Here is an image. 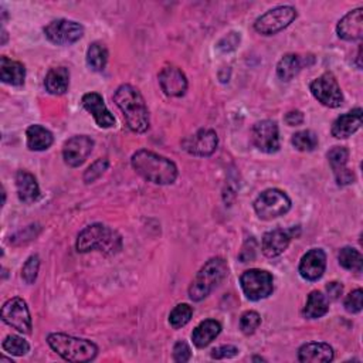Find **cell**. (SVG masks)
Masks as SVG:
<instances>
[{"label": "cell", "instance_id": "24", "mask_svg": "<svg viewBox=\"0 0 363 363\" xmlns=\"http://www.w3.org/2000/svg\"><path fill=\"white\" fill-rule=\"evenodd\" d=\"M0 78L5 84L22 87L26 78V67L23 63L10 60L9 57L3 56L0 59Z\"/></svg>", "mask_w": 363, "mask_h": 363}, {"label": "cell", "instance_id": "23", "mask_svg": "<svg viewBox=\"0 0 363 363\" xmlns=\"http://www.w3.org/2000/svg\"><path fill=\"white\" fill-rule=\"evenodd\" d=\"M222 332V325L215 320H206L200 322L192 332V341L196 348L203 349L209 346Z\"/></svg>", "mask_w": 363, "mask_h": 363}, {"label": "cell", "instance_id": "26", "mask_svg": "<svg viewBox=\"0 0 363 363\" xmlns=\"http://www.w3.org/2000/svg\"><path fill=\"white\" fill-rule=\"evenodd\" d=\"M329 311V298L321 291H313L308 295L304 308V317L308 320H318Z\"/></svg>", "mask_w": 363, "mask_h": 363}, {"label": "cell", "instance_id": "32", "mask_svg": "<svg viewBox=\"0 0 363 363\" xmlns=\"http://www.w3.org/2000/svg\"><path fill=\"white\" fill-rule=\"evenodd\" d=\"M291 142L301 152H313L318 146V136L314 131H299L292 135Z\"/></svg>", "mask_w": 363, "mask_h": 363}, {"label": "cell", "instance_id": "25", "mask_svg": "<svg viewBox=\"0 0 363 363\" xmlns=\"http://www.w3.org/2000/svg\"><path fill=\"white\" fill-rule=\"evenodd\" d=\"M44 85L48 94L63 95L69 91L70 87V71L66 67L51 69L44 80Z\"/></svg>", "mask_w": 363, "mask_h": 363}, {"label": "cell", "instance_id": "34", "mask_svg": "<svg viewBox=\"0 0 363 363\" xmlns=\"http://www.w3.org/2000/svg\"><path fill=\"white\" fill-rule=\"evenodd\" d=\"M328 161L332 166L334 173L338 171H342L346 168L348 159H349V150L345 146H334L328 153Z\"/></svg>", "mask_w": 363, "mask_h": 363}, {"label": "cell", "instance_id": "13", "mask_svg": "<svg viewBox=\"0 0 363 363\" xmlns=\"http://www.w3.org/2000/svg\"><path fill=\"white\" fill-rule=\"evenodd\" d=\"M254 146L266 153H276L280 149V132L277 122L264 120L257 122L251 129Z\"/></svg>", "mask_w": 363, "mask_h": 363}, {"label": "cell", "instance_id": "8", "mask_svg": "<svg viewBox=\"0 0 363 363\" xmlns=\"http://www.w3.org/2000/svg\"><path fill=\"white\" fill-rule=\"evenodd\" d=\"M297 16L298 13L295 8L278 6L258 17L254 23V29L263 36H273L287 29L297 19Z\"/></svg>", "mask_w": 363, "mask_h": 363}, {"label": "cell", "instance_id": "20", "mask_svg": "<svg viewBox=\"0 0 363 363\" xmlns=\"http://www.w3.org/2000/svg\"><path fill=\"white\" fill-rule=\"evenodd\" d=\"M335 357L334 348L324 342L305 343L298 349V360L302 363H327Z\"/></svg>", "mask_w": 363, "mask_h": 363}, {"label": "cell", "instance_id": "38", "mask_svg": "<svg viewBox=\"0 0 363 363\" xmlns=\"http://www.w3.org/2000/svg\"><path fill=\"white\" fill-rule=\"evenodd\" d=\"M362 299H363V291L360 288L352 291L346 298H345V309L349 314H359L362 311Z\"/></svg>", "mask_w": 363, "mask_h": 363}, {"label": "cell", "instance_id": "7", "mask_svg": "<svg viewBox=\"0 0 363 363\" xmlns=\"http://www.w3.org/2000/svg\"><path fill=\"white\" fill-rule=\"evenodd\" d=\"M240 284L244 295L250 301H260L269 298L274 291V278L266 270L251 269L241 274Z\"/></svg>", "mask_w": 363, "mask_h": 363}, {"label": "cell", "instance_id": "5", "mask_svg": "<svg viewBox=\"0 0 363 363\" xmlns=\"http://www.w3.org/2000/svg\"><path fill=\"white\" fill-rule=\"evenodd\" d=\"M229 273L227 263L222 257H213L207 262L196 274L192 285L189 287V297L192 301H201L209 297L226 278Z\"/></svg>", "mask_w": 363, "mask_h": 363}, {"label": "cell", "instance_id": "47", "mask_svg": "<svg viewBox=\"0 0 363 363\" xmlns=\"http://www.w3.org/2000/svg\"><path fill=\"white\" fill-rule=\"evenodd\" d=\"M0 362H3V363H15L12 359H8V357H2V359H0Z\"/></svg>", "mask_w": 363, "mask_h": 363}, {"label": "cell", "instance_id": "27", "mask_svg": "<svg viewBox=\"0 0 363 363\" xmlns=\"http://www.w3.org/2000/svg\"><path fill=\"white\" fill-rule=\"evenodd\" d=\"M26 136H27V148L36 152L48 149L55 142L53 134L41 125L29 127L26 131Z\"/></svg>", "mask_w": 363, "mask_h": 363}, {"label": "cell", "instance_id": "41", "mask_svg": "<svg viewBox=\"0 0 363 363\" xmlns=\"http://www.w3.org/2000/svg\"><path fill=\"white\" fill-rule=\"evenodd\" d=\"M255 250H257V243H255L254 237H250V239L244 243L243 250H241V252H240V255H239L241 263H248V262L254 260Z\"/></svg>", "mask_w": 363, "mask_h": 363}, {"label": "cell", "instance_id": "2", "mask_svg": "<svg viewBox=\"0 0 363 363\" xmlns=\"http://www.w3.org/2000/svg\"><path fill=\"white\" fill-rule=\"evenodd\" d=\"M114 102L122 111L127 127L135 134H143L149 129V110L143 95L138 88L124 84L117 88L114 94Z\"/></svg>", "mask_w": 363, "mask_h": 363}, {"label": "cell", "instance_id": "22", "mask_svg": "<svg viewBox=\"0 0 363 363\" xmlns=\"http://www.w3.org/2000/svg\"><path fill=\"white\" fill-rule=\"evenodd\" d=\"M16 189L20 201L26 204L34 203L40 197V187L37 179L26 171H19L16 173Z\"/></svg>", "mask_w": 363, "mask_h": 363}, {"label": "cell", "instance_id": "40", "mask_svg": "<svg viewBox=\"0 0 363 363\" xmlns=\"http://www.w3.org/2000/svg\"><path fill=\"white\" fill-rule=\"evenodd\" d=\"M190 356H192V352H190L189 345L185 341L176 342V345L173 346V359L179 363H185V362L190 360Z\"/></svg>", "mask_w": 363, "mask_h": 363}, {"label": "cell", "instance_id": "19", "mask_svg": "<svg viewBox=\"0 0 363 363\" xmlns=\"http://www.w3.org/2000/svg\"><path fill=\"white\" fill-rule=\"evenodd\" d=\"M336 33L342 40L359 41L363 37V9L357 8L345 15L338 26Z\"/></svg>", "mask_w": 363, "mask_h": 363}, {"label": "cell", "instance_id": "46", "mask_svg": "<svg viewBox=\"0 0 363 363\" xmlns=\"http://www.w3.org/2000/svg\"><path fill=\"white\" fill-rule=\"evenodd\" d=\"M2 34H3V40H2V44H5V43H6V40H8V31H6L5 29H3Z\"/></svg>", "mask_w": 363, "mask_h": 363}, {"label": "cell", "instance_id": "15", "mask_svg": "<svg viewBox=\"0 0 363 363\" xmlns=\"http://www.w3.org/2000/svg\"><path fill=\"white\" fill-rule=\"evenodd\" d=\"M299 236V227H291V229H276L271 232H267L262 241V250L263 254L269 258H276L281 255L290 245L291 240L294 237Z\"/></svg>", "mask_w": 363, "mask_h": 363}, {"label": "cell", "instance_id": "17", "mask_svg": "<svg viewBox=\"0 0 363 363\" xmlns=\"http://www.w3.org/2000/svg\"><path fill=\"white\" fill-rule=\"evenodd\" d=\"M83 107L94 117L95 122L101 128H111L115 125V118L107 108L104 98L98 92H87L81 99Z\"/></svg>", "mask_w": 363, "mask_h": 363}, {"label": "cell", "instance_id": "6", "mask_svg": "<svg viewBox=\"0 0 363 363\" xmlns=\"http://www.w3.org/2000/svg\"><path fill=\"white\" fill-rule=\"evenodd\" d=\"M291 209V199L280 189H267L254 200V211L263 220H274L287 215Z\"/></svg>", "mask_w": 363, "mask_h": 363}, {"label": "cell", "instance_id": "11", "mask_svg": "<svg viewBox=\"0 0 363 363\" xmlns=\"http://www.w3.org/2000/svg\"><path fill=\"white\" fill-rule=\"evenodd\" d=\"M45 37L57 45H70L84 36V27L73 20L57 19L44 27Z\"/></svg>", "mask_w": 363, "mask_h": 363}, {"label": "cell", "instance_id": "31", "mask_svg": "<svg viewBox=\"0 0 363 363\" xmlns=\"http://www.w3.org/2000/svg\"><path fill=\"white\" fill-rule=\"evenodd\" d=\"M193 317V308L189 304L176 305L169 315V324L173 329H180L190 322Z\"/></svg>", "mask_w": 363, "mask_h": 363}, {"label": "cell", "instance_id": "21", "mask_svg": "<svg viewBox=\"0 0 363 363\" xmlns=\"http://www.w3.org/2000/svg\"><path fill=\"white\" fill-rule=\"evenodd\" d=\"M362 125V110L355 108L341 117H338L331 128L332 136L338 139H346L352 136Z\"/></svg>", "mask_w": 363, "mask_h": 363}, {"label": "cell", "instance_id": "35", "mask_svg": "<svg viewBox=\"0 0 363 363\" xmlns=\"http://www.w3.org/2000/svg\"><path fill=\"white\" fill-rule=\"evenodd\" d=\"M262 324V317L255 311H245L240 318V329L244 335H252Z\"/></svg>", "mask_w": 363, "mask_h": 363}, {"label": "cell", "instance_id": "29", "mask_svg": "<svg viewBox=\"0 0 363 363\" xmlns=\"http://www.w3.org/2000/svg\"><path fill=\"white\" fill-rule=\"evenodd\" d=\"M305 62L298 55H285L277 64L278 78L281 81H291L302 70Z\"/></svg>", "mask_w": 363, "mask_h": 363}, {"label": "cell", "instance_id": "36", "mask_svg": "<svg viewBox=\"0 0 363 363\" xmlns=\"http://www.w3.org/2000/svg\"><path fill=\"white\" fill-rule=\"evenodd\" d=\"M108 166H110V161L106 159V158L95 161V162L85 171V173H84V182H85L87 185L94 183L97 179H99L104 173H106V171L108 169Z\"/></svg>", "mask_w": 363, "mask_h": 363}, {"label": "cell", "instance_id": "3", "mask_svg": "<svg viewBox=\"0 0 363 363\" xmlns=\"http://www.w3.org/2000/svg\"><path fill=\"white\" fill-rule=\"evenodd\" d=\"M76 247L77 251L83 254L90 251H101L107 255H114L122 248V237L110 226L94 223L80 232Z\"/></svg>", "mask_w": 363, "mask_h": 363}, {"label": "cell", "instance_id": "16", "mask_svg": "<svg viewBox=\"0 0 363 363\" xmlns=\"http://www.w3.org/2000/svg\"><path fill=\"white\" fill-rule=\"evenodd\" d=\"M299 274L306 281H318L322 278L327 270V254L322 248L309 250L301 258L299 263Z\"/></svg>", "mask_w": 363, "mask_h": 363}, {"label": "cell", "instance_id": "9", "mask_svg": "<svg viewBox=\"0 0 363 363\" xmlns=\"http://www.w3.org/2000/svg\"><path fill=\"white\" fill-rule=\"evenodd\" d=\"M311 92L325 107L338 108L343 104V94L338 84L336 77L332 73H324L315 78L309 85Z\"/></svg>", "mask_w": 363, "mask_h": 363}, {"label": "cell", "instance_id": "33", "mask_svg": "<svg viewBox=\"0 0 363 363\" xmlns=\"http://www.w3.org/2000/svg\"><path fill=\"white\" fill-rule=\"evenodd\" d=\"M2 348H3V350H6L8 353H10L13 356H24L30 350L29 342L17 335L6 336L2 343Z\"/></svg>", "mask_w": 363, "mask_h": 363}, {"label": "cell", "instance_id": "44", "mask_svg": "<svg viewBox=\"0 0 363 363\" xmlns=\"http://www.w3.org/2000/svg\"><path fill=\"white\" fill-rule=\"evenodd\" d=\"M327 292H328V298L332 299V301H335V299H339V298H341V295H342V292H343V287H342L341 283L334 281V283H329V284L327 285Z\"/></svg>", "mask_w": 363, "mask_h": 363}, {"label": "cell", "instance_id": "10", "mask_svg": "<svg viewBox=\"0 0 363 363\" xmlns=\"http://www.w3.org/2000/svg\"><path fill=\"white\" fill-rule=\"evenodd\" d=\"M2 321L22 334L31 332V315L23 298H12L2 306Z\"/></svg>", "mask_w": 363, "mask_h": 363}, {"label": "cell", "instance_id": "45", "mask_svg": "<svg viewBox=\"0 0 363 363\" xmlns=\"http://www.w3.org/2000/svg\"><path fill=\"white\" fill-rule=\"evenodd\" d=\"M285 122L290 125V127H298L304 122V114L298 110L295 111H290L287 115H285Z\"/></svg>", "mask_w": 363, "mask_h": 363}, {"label": "cell", "instance_id": "4", "mask_svg": "<svg viewBox=\"0 0 363 363\" xmlns=\"http://www.w3.org/2000/svg\"><path fill=\"white\" fill-rule=\"evenodd\" d=\"M47 343L67 362H91L98 355V346L94 342L67 334H50Z\"/></svg>", "mask_w": 363, "mask_h": 363}, {"label": "cell", "instance_id": "18", "mask_svg": "<svg viewBox=\"0 0 363 363\" xmlns=\"http://www.w3.org/2000/svg\"><path fill=\"white\" fill-rule=\"evenodd\" d=\"M158 78L162 91L168 97H182L187 91V78L185 73L175 66L164 67Z\"/></svg>", "mask_w": 363, "mask_h": 363}, {"label": "cell", "instance_id": "12", "mask_svg": "<svg viewBox=\"0 0 363 363\" xmlns=\"http://www.w3.org/2000/svg\"><path fill=\"white\" fill-rule=\"evenodd\" d=\"M218 145H219L218 134L209 128L199 129L196 134L187 136L182 142V146L187 153L199 158L211 157V155L216 152Z\"/></svg>", "mask_w": 363, "mask_h": 363}, {"label": "cell", "instance_id": "30", "mask_svg": "<svg viewBox=\"0 0 363 363\" xmlns=\"http://www.w3.org/2000/svg\"><path fill=\"white\" fill-rule=\"evenodd\" d=\"M338 260H339V264L348 271L360 274L362 270H363V257L356 248L343 247L339 251Z\"/></svg>", "mask_w": 363, "mask_h": 363}, {"label": "cell", "instance_id": "1", "mask_svg": "<svg viewBox=\"0 0 363 363\" xmlns=\"http://www.w3.org/2000/svg\"><path fill=\"white\" fill-rule=\"evenodd\" d=\"M131 165L138 175L155 185H172L178 179L175 162L148 149L136 150L131 158Z\"/></svg>", "mask_w": 363, "mask_h": 363}, {"label": "cell", "instance_id": "42", "mask_svg": "<svg viewBox=\"0 0 363 363\" xmlns=\"http://www.w3.org/2000/svg\"><path fill=\"white\" fill-rule=\"evenodd\" d=\"M239 355V349L233 345H223L219 348H215L212 350V357L213 359H230Z\"/></svg>", "mask_w": 363, "mask_h": 363}, {"label": "cell", "instance_id": "37", "mask_svg": "<svg viewBox=\"0 0 363 363\" xmlns=\"http://www.w3.org/2000/svg\"><path fill=\"white\" fill-rule=\"evenodd\" d=\"M40 269V258L37 254L30 255L22 269V277L27 284H33L37 280Z\"/></svg>", "mask_w": 363, "mask_h": 363}, {"label": "cell", "instance_id": "39", "mask_svg": "<svg viewBox=\"0 0 363 363\" xmlns=\"http://www.w3.org/2000/svg\"><path fill=\"white\" fill-rule=\"evenodd\" d=\"M240 33H236V31H232L229 33L227 36H225L219 44H218V48L220 51H223V53H229V51H233L237 48V45L240 44Z\"/></svg>", "mask_w": 363, "mask_h": 363}, {"label": "cell", "instance_id": "14", "mask_svg": "<svg viewBox=\"0 0 363 363\" xmlns=\"http://www.w3.org/2000/svg\"><path fill=\"white\" fill-rule=\"evenodd\" d=\"M94 149V141L87 135H76L70 138L63 148L64 162L71 168L81 166Z\"/></svg>", "mask_w": 363, "mask_h": 363}, {"label": "cell", "instance_id": "43", "mask_svg": "<svg viewBox=\"0 0 363 363\" xmlns=\"http://www.w3.org/2000/svg\"><path fill=\"white\" fill-rule=\"evenodd\" d=\"M335 179H336V183L339 186H346V185H350V183L355 182V175L350 169L345 168L342 171L335 172Z\"/></svg>", "mask_w": 363, "mask_h": 363}, {"label": "cell", "instance_id": "28", "mask_svg": "<svg viewBox=\"0 0 363 363\" xmlns=\"http://www.w3.org/2000/svg\"><path fill=\"white\" fill-rule=\"evenodd\" d=\"M108 63V48L101 41H94L87 50V64L92 71H102Z\"/></svg>", "mask_w": 363, "mask_h": 363}]
</instances>
